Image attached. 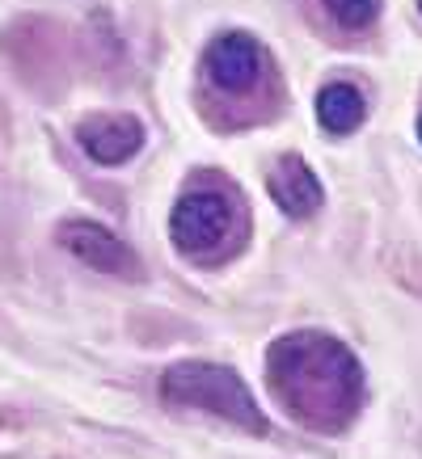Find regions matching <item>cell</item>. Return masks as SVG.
<instances>
[{
  "instance_id": "cell-1",
  "label": "cell",
  "mask_w": 422,
  "mask_h": 459,
  "mask_svg": "<svg viewBox=\"0 0 422 459\" xmlns=\"http://www.w3.org/2000/svg\"><path fill=\"white\" fill-rule=\"evenodd\" d=\"M267 376L283 409L312 430H342L364 404L359 359L347 342L317 329L279 337L267 354Z\"/></svg>"
},
{
  "instance_id": "cell-2",
  "label": "cell",
  "mask_w": 422,
  "mask_h": 459,
  "mask_svg": "<svg viewBox=\"0 0 422 459\" xmlns=\"http://www.w3.org/2000/svg\"><path fill=\"white\" fill-rule=\"evenodd\" d=\"M161 401L173 409H198V413H215V418L233 421L237 430L267 434V413L253 401L250 384L224 367V362H203L186 359L173 362L161 376Z\"/></svg>"
},
{
  "instance_id": "cell-3",
  "label": "cell",
  "mask_w": 422,
  "mask_h": 459,
  "mask_svg": "<svg viewBox=\"0 0 422 459\" xmlns=\"http://www.w3.org/2000/svg\"><path fill=\"white\" fill-rule=\"evenodd\" d=\"M233 228H237V207L220 190H190L169 215V237L186 257H207L233 237Z\"/></svg>"
},
{
  "instance_id": "cell-4",
  "label": "cell",
  "mask_w": 422,
  "mask_h": 459,
  "mask_svg": "<svg viewBox=\"0 0 422 459\" xmlns=\"http://www.w3.org/2000/svg\"><path fill=\"white\" fill-rule=\"evenodd\" d=\"M56 240L64 249L84 262L89 270H98V274H110V279H140V257L131 253V245L114 237L110 228H101L93 220H68L59 223Z\"/></svg>"
},
{
  "instance_id": "cell-5",
  "label": "cell",
  "mask_w": 422,
  "mask_h": 459,
  "mask_svg": "<svg viewBox=\"0 0 422 459\" xmlns=\"http://www.w3.org/2000/svg\"><path fill=\"white\" fill-rule=\"evenodd\" d=\"M203 72H207V81L220 93L245 98V93H253L258 84L267 81V56H262L258 39H250V34H220L207 47V56H203Z\"/></svg>"
},
{
  "instance_id": "cell-6",
  "label": "cell",
  "mask_w": 422,
  "mask_h": 459,
  "mask_svg": "<svg viewBox=\"0 0 422 459\" xmlns=\"http://www.w3.org/2000/svg\"><path fill=\"white\" fill-rule=\"evenodd\" d=\"M76 143L93 165H127L144 148V126L131 114H93L76 123Z\"/></svg>"
},
{
  "instance_id": "cell-7",
  "label": "cell",
  "mask_w": 422,
  "mask_h": 459,
  "mask_svg": "<svg viewBox=\"0 0 422 459\" xmlns=\"http://www.w3.org/2000/svg\"><path fill=\"white\" fill-rule=\"evenodd\" d=\"M267 190L279 203V211H287L292 220H309L325 198L317 173L300 156H279V165L270 169V178H267Z\"/></svg>"
},
{
  "instance_id": "cell-8",
  "label": "cell",
  "mask_w": 422,
  "mask_h": 459,
  "mask_svg": "<svg viewBox=\"0 0 422 459\" xmlns=\"http://www.w3.org/2000/svg\"><path fill=\"white\" fill-rule=\"evenodd\" d=\"M317 118H321L325 131H334V135H347L355 126L367 118V101L364 93L347 81H334L325 84L321 93H317Z\"/></svg>"
},
{
  "instance_id": "cell-9",
  "label": "cell",
  "mask_w": 422,
  "mask_h": 459,
  "mask_svg": "<svg viewBox=\"0 0 422 459\" xmlns=\"http://www.w3.org/2000/svg\"><path fill=\"white\" fill-rule=\"evenodd\" d=\"M325 9L334 13L338 26L347 30H367L380 13V0H325Z\"/></svg>"
},
{
  "instance_id": "cell-10",
  "label": "cell",
  "mask_w": 422,
  "mask_h": 459,
  "mask_svg": "<svg viewBox=\"0 0 422 459\" xmlns=\"http://www.w3.org/2000/svg\"><path fill=\"white\" fill-rule=\"evenodd\" d=\"M418 140H422V118H418Z\"/></svg>"
},
{
  "instance_id": "cell-11",
  "label": "cell",
  "mask_w": 422,
  "mask_h": 459,
  "mask_svg": "<svg viewBox=\"0 0 422 459\" xmlns=\"http://www.w3.org/2000/svg\"><path fill=\"white\" fill-rule=\"evenodd\" d=\"M418 9H422V0H418Z\"/></svg>"
}]
</instances>
